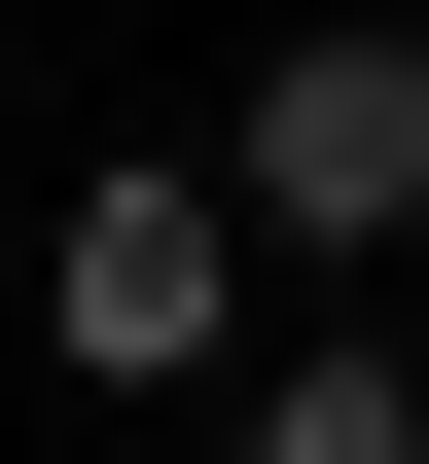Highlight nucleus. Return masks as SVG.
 I'll list each match as a JSON object with an SVG mask.
<instances>
[{"label": "nucleus", "instance_id": "obj_3", "mask_svg": "<svg viewBox=\"0 0 429 464\" xmlns=\"http://www.w3.org/2000/svg\"><path fill=\"white\" fill-rule=\"evenodd\" d=\"M250 464H429V393H394V357H287V393H250Z\"/></svg>", "mask_w": 429, "mask_h": 464}, {"label": "nucleus", "instance_id": "obj_2", "mask_svg": "<svg viewBox=\"0 0 429 464\" xmlns=\"http://www.w3.org/2000/svg\"><path fill=\"white\" fill-rule=\"evenodd\" d=\"M72 357H215V179H108L72 215Z\"/></svg>", "mask_w": 429, "mask_h": 464}, {"label": "nucleus", "instance_id": "obj_1", "mask_svg": "<svg viewBox=\"0 0 429 464\" xmlns=\"http://www.w3.org/2000/svg\"><path fill=\"white\" fill-rule=\"evenodd\" d=\"M250 215H287V250H394L429 215V36H287V72H250Z\"/></svg>", "mask_w": 429, "mask_h": 464}]
</instances>
